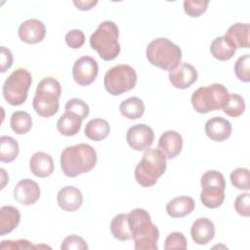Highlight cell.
Returning <instances> with one entry per match:
<instances>
[{
	"mask_svg": "<svg viewBox=\"0 0 250 250\" xmlns=\"http://www.w3.org/2000/svg\"><path fill=\"white\" fill-rule=\"evenodd\" d=\"M39 197L40 188L31 179H22L14 188V198L21 205H32Z\"/></svg>",
	"mask_w": 250,
	"mask_h": 250,
	"instance_id": "13",
	"label": "cell"
},
{
	"mask_svg": "<svg viewBox=\"0 0 250 250\" xmlns=\"http://www.w3.org/2000/svg\"><path fill=\"white\" fill-rule=\"evenodd\" d=\"M190 234L196 244L205 245L215 236L214 223L207 218H198L191 225Z\"/></svg>",
	"mask_w": 250,
	"mask_h": 250,
	"instance_id": "19",
	"label": "cell"
},
{
	"mask_svg": "<svg viewBox=\"0 0 250 250\" xmlns=\"http://www.w3.org/2000/svg\"><path fill=\"white\" fill-rule=\"evenodd\" d=\"M249 33L250 25L249 23L236 22L231 24L227 30L225 37L229 39L233 46L237 48H249Z\"/></svg>",
	"mask_w": 250,
	"mask_h": 250,
	"instance_id": "22",
	"label": "cell"
},
{
	"mask_svg": "<svg viewBox=\"0 0 250 250\" xmlns=\"http://www.w3.org/2000/svg\"><path fill=\"white\" fill-rule=\"evenodd\" d=\"M119 29L115 22L104 21L99 24L90 37V46L104 61H112L120 53Z\"/></svg>",
	"mask_w": 250,
	"mask_h": 250,
	"instance_id": "3",
	"label": "cell"
},
{
	"mask_svg": "<svg viewBox=\"0 0 250 250\" xmlns=\"http://www.w3.org/2000/svg\"><path fill=\"white\" fill-rule=\"evenodd\" d=\"M222 109L230 117H238L245 110L244 99L238 94H229L228 100Z\"/></svg>",
	"mask_w": 250,
	"mask_h": 250,
	"instance_id": "31",
	"label": "cell"
},
{
	"mask_svg": "<svg viewBox=\"0 0 250 250\" xmlns=\"http://www.w3.org/2000/svg\"><path fill=\"white\" fill-rule=\"evenodd\" d=\"M197 70L188 62L179 64L169 72V81L177 89H187L197 80Z\"/></svg>",
	"mask_w": 250,
	"mask_h": 250,
	"instance_id": "14",
	"label": "cell"
},
{
	"mask_svg": "<svg viewBox=\"0 0 250 250\" xmlns=\"http://www.w3.org/2000/svg\"><path fill=\"white\" fill-rule=\"evenodd\" d=\"M183 5H184V11L188 16L191 18H197L205 13L209 5V1L208 0H185Z\"/></svg>",
	"mask_w": 250,
	"mask_h": 250,
	"instance_id": "33",
	"label": "cell"
},
{
	"mask_svg": "<svg viewBox=\"0 0 250 250\" xmlns=\"http://www.w3.org/2000/svg\"><path fill=\"white\" fill-rule=\"evenodd\" d=\"M137 73L129 64H117L110 67L104 74V85L112 96H119L132 90L137 83Z\"/></svg>",
	"mask_w": 250,
	"mask_h": 250,
	"instance_id": "10",
	"label": "cell"
},
{
	"mask_svg": "<svg viewBox=\"0 0 250 250\" xmlns=\"http://www.w3.org/2000/svg\"><path fill=\"white\" fill-rule=\"evenodd\" d=\"M99 73L97 61L90 56H83L77 59L72 67V76L79 86L92 84Z\"/></svg>",
	"mask_w": 250,
	"mask_h": 250,
	"instance_id": "11",
	"label": "cell"
},
{
	"mask_svg": "<svg viewBox=\"0 0 250 250\" xmlns=\"http://www.w3.org/2000/svg\"><path fill=\"white\" fill-rule=\"evenodd\" d=\"M82 121L77 114L65 111L57 121V129L62 136L72 137L80 131Z\"/></svg>",
	"mask_w": 250,
	"mask_h": 250,
	"instance_id": "24",
	"label": "cell"
},
{
	"mask_svg": "<svg viewBox=\"0 0 250 250\" xmlns=\"http://www.w3.org/2000/svg\"><path fill=\"white\" fill-rule=\"evenodd\" d=\"M73 4L78 10L81 11H88L91 10L94 6L98 4L97 0H78V1H73Z\"/></svg>",
	"mask_w": 250,
	"mask_h": 250,
	"instance_id": "42",
	"label": "cell"
},
{
	"mask_svg": "<svg viewBox=\"0 0 250 250\" xmlns=\"http://www.w3.org/2000/svg\"><path fill=\"white\" fill-rule=\"evenodd\" d=\"M29 169L31 173L38 178H46L54 172V161L50 154L37 151L29 160Z\"/></svg>",
	"mask_w": 250,
	"mask_h": 250,
	"instance_id": "20",
	"label": "cell"
},
{
	"mask_svg": "<svg viewBox=\"0 0 250 250\" xmlns=\"http://www.w3.org/2000/svg\"><path fill=\"white\" fill-rule=\"evenodd\" d=\"M32 83V76L25 68L14 70L5 80L2 86V94L5 101L11 105H21L27 98V93Z\"/></svg>",
	"mask_w": 250,
	"mask_h": 250,
	"instance_id": "8",
	"label": "cell"
},
{
	"mask_svg": "<svg viewBox=\"0 0 250 250\" xmlns=\"http://www.w3.org/2000/svg\"><path fill=\"white\" fill-rule=\"evenodd\" d=\"M110 132V126L108 122L102 118H94L90 120L84 129L85 136L95 142L104 140Z\"/></svg>",
	"mask_w": 250,
	"mask_h": 250,
	"instance_id": "26",
	"label": "cell"
},
{
	"mask_svg": "<svg viewBox=\"0 0 250 250\" xmlns=\"http://www.w3.org/2000/svg\"><path fill=\"white\" fill-rule=\"evenodd\" d=\"M146 59L149 63L163 70H173L181 62V48L167 38L152 40L146 47Z\"/></svg>",
	"mask_w": 250,
	"mask_h": 250,
	"instance_id": "5",
	"label": "cell"
},
{
	"mask_svg": "<svg viewBox=\"0 0 250 250\" xmlns=\"http://www.w3.org/2000/svg\"><path fill=\"white\" fill-rule=\"evenodd\" d=\"M62 94L60 82L54 77H45L37 85L32 106L41 117L55 115L60 107L59 99Z\"/></svg>",
	"mask_w": 250,
	"mask_h": 250,
	"instance_id": "6",
	"label": "cell"
},
{
	"mask_svg": "<svg viewBox=\"0 0 250 250\" xmlns=\"http://www.w3.org/2000/svg\"><path fill=\"white\" fill-rule=\"evenodd\" d=\"M111 234L120 241L129 240L132 238V233L128 222V214H117L113 217L110 223Z\"/></svg>",
	"mask_w": 250,
	"mask_h": 250,
	"instance_id": "28",
	"label": "cell"
},
{
	"mask_svg": "<svg viewBox=\"0 0 250 250\" xmlns=\"http://www.w3.org/2000/svg\"><path fill=\"white\" fill-rule=\"evenodd\" d=\"M1 72L4 73L7 69H9L13 64V54L10 49L1 46Z\"/></svg>",
	"mask_w": 250,
	"mask_h": 250,
	"instance_id": "41",
	"label": "cell"
},
{
	"mask_svg": "<svg viewBox=\"0 0 250 250\" xmlns=\"http://www.w3.org/2000/svg\"><path fill=\"white\" fill-rule=\"evenodd\" d=\"M145 109L146 107L144 102L138 97L128 98L119 105L120 113L130 120H135L142 117L145 113Z\"/></svg>",
	"mask_w": 250,
	"mask_h": 250,
	"instance_id": "27",
	"label": "cell"
},
{
	"mask_svg": "<svg viewBox=\"0 0 250 250\" xmlns=\"http://www.w3.org/2000/svg\"><path fill=\"white\" fill-rule=\"evenodd\" d=\"M10 126L12 130L18 135L26 134L32 127V118L30 114L26 111H15L11 115Z\"/></svg>",
	"mask_w": 250,
	"mask_h": 250,
	"instance_id": "30",
	"label": "cell"
},
{
	"mask_svg": "<svg viewBox=\"0 0 250 250\" xmlns=\"http://www.w3.org/2000/svg\"><path fill=\"white\" fill-rule=\"evenodd\" d=\"M200 184L202 204L209 209L220 207L225 200L226 189V181L223 174L217 170H208L202 175Z\"/></svg>",
	"mask_w": 250,
	"mask_h": 250,
	"instance_id": "9",
	"label": "cell"
},
{
	"mask_svg": "<svg viewBox=\"0 0 250 250\" xmlns=\"http://www.w3.org/2000/svg\"><path fill=\"white\" fill-rule=\"evenodd\" d=\"M97 163V152L88 144L66 146L61 153V168L66 177L74 178L90 172Z\"/></svg>",
	"mask_w": 250,
	"mask_h": 250,
	"instance_id": "1",
	"label": "cell"
},
{
	"mask_svg": "<svg viewBox=\"0 0 250 250\" xmlns=\"http://www.w3.org/2000/svg\"><path fill=\"white\" fill-rule=\"evenodd\" d=\"M204 130L206 136L209 139L220 143L229 138L231 135L232 127L229 120L221 116H215L206 121Z\"/></svg>",
	"mask_w": 250,
	"mask_h": 250,
	"instance_id": "16",
	"label": "cell"
},
{
	"mask_svg": "<svg viewBox=\"0 0 250 250\" xmlns=\"http://www.w3.org/2000/svg\"><path fill=\"white\" fill-rule=\"evenodd\" d=\"M57 202L63 211L74 212L81 207L83 195L77 188L66 186L59 190L57 194Z\"/></svg>",
	"mask_w": 250,
	"mask_h": 250,
	"instance_id": "18",
	"label": "cell"
},
{
	"mask_svg": "<svg viewBox=\"0 0 250 250\" xmlns=\"http://www.w3.org/2000/svg\"><path fill=\"white\" fill-rule=\"evenodd\" d=\"M65 111H71L75 114H77L82 120H84L90 112L89 105L81 99L78 98H72L68 100L64 105Z\"/></svg>",
	"mask_w": 250,
	"mask_h": 250,
	"instance_id": "35",
	"label": "cell"
},
{
	"mask_svg": "<svg viewBox=\"0 0 250 250\" xmlns=\"http://www.w3.org/2000/svg\"><path fill=\"white\" fill-rule=\"evenodd\" d=\"M210 52L219 61H228L233 57L236 48L225 36L216 37L210 45Z\"/></svg>",
	"mask_w": 250,
	"mask_h": 250,
	"instance_id": "25",
	"label": "cell"
},
{
	"mask_svg": "<svg viewBox=\"0 0 250 250\" xmlns=\"http://www.w3.org/2000/svg\"><path fill=\"white\" fill-rule=\"evenodd\" d=\"M229 97L228 89L220 83L199 87L191 95V104L198 113H208L221 109Z\"/></svg>",
	"mask_w": 250,
	"mask_h": 250,
	"instance_id": "7",
	"label": "cell"
},
{
	"mask_svg": "<svg viewBox=\"0 0 250 250\" xmlns=\"http://www.w3.org/2000/svg\"><path fill=\"white\" fill-rule=\"evenodd\" d=\"M28 240L19 239V240H3L1 241L0 249H30L35 248Z\"/></svg>",
	"mask_w": 250,
	"mask_h": 250,
	"instance_id": "40",
	"label": "cell"
},
{
	"mask_svg": "<svg viewBox=\"0 0 250 250\" xmlns=\"http://www.w3.org/2000/svg\"><path fill=\"white\" fill-rule=\"evenodd\" d=\"M183 148V138L180 133L174 130L165 131L159 138L158 149L167 159L177 157Z\"/></svg>",
	"mask_w": 250,
	"mask_h": 250,
	"instance_id": "17",
	"label": "cell"
},
{
	"mask_svg": "<svg viewBox=\"0 0 250 250\" xmlns=\"http://www.w3.org/2000/svg\"><path fill=\"white\" fill-rule=\"evenodd\" d=\"M166 159L158 148L146 149L134 171L137 183L144 188L154 186L166 171Z\"/></svg>",
	"mask_w": 250,
	"mask_h": 250,
	"instance_id": "4",
	"label": "cell"
},
{
	"mask_svg": "<svg viewBox=\"0 0 250 250\" xmlns=\"http://www.w3.org/2000/svg\"><path fill=\"white\" fill-rule=\"evenodd\" d=\"M128 222L136 250H157L159 230L146 210L133 209L128 214Z\"/></svg>",
	"mask_w": 250,
	"mask_h": 250,
	"instance_id": "2",
	"label": "cell"
},
{
	"mask_svg": "<svg viewBox=\"0 0 250 250\" xmlns=\"http://www.w3.org/2000/svg\"><path fill=\"white\" fill-rule=\"evenodd\" d=\"M19 144L10 136L0 137V160L5 163L14 161L19 155Z\"/></svg>",
	"mask_w": 250,
	"mask_h": 250,
	"instance_id": "29",
	"label": "cell"
},
{
	"mask_svg": "<svg viewBox=\"0 0 250 250\" xmlns=\"http://www.w3.org/2000/svg\"><path fill=\"white\" fill-rule=\"evenodd\" d=\"M195 207V202L190 196H178L166 204V212L172 218H184L189 215Z\"/></svg>",
	"mask_w": 250,
	"mask_h": 250,
	"instance_id": "21",
	"label": "cell"
},
{
	"mask_svg": "<svg viewBox=\"0 0 250 250\" xmlns=\"http://www.w3.org/2000/svg\"><path fill=\"white\" fill-rule=\"evenodd\" d=\"M164 249H187V239L180 231H173L165 239Z\"/></svg>",
	"mask_w": 250,
	"mask_h": 250,
	"instance_id": "36",
	"label": "cell"
},
{
	"mask_svg": "<svg viewBox=\"0 0 250 250\" xmlns=\"http://www.w3.org/2000/svg\"><path fill=\"white\" fill-rule=\"evenodd\" d=\"M65 43L71 49H79L85 42V35L80 29L69 30L64 37Z\"/></svg>",
	"mask_w": 250,
	"mask_h": 250,
	"instance_id": "38",
	"label": "cell"
},
{
	"mask_svg": "<svg viewBox=\"0 0 250 250\" xmlns=\"http://www.w3.org/2000/svg\"><path fill=\"white\" fill-rule=\"evenodd\" d=\"M230 182L234 188L249 190V170L247 168H236L230 173Z\"/></svg>",
	"mask_w": 250,
	"mask_h": 250,
	"instance_id": "32",
	"label": "cell"
},
{
	"mask_svg": "<svg viewBox=\"0 0 250 250\" xmlns=\"http://www.w3.org/2000/svg\"><path fill=\"white\" fill-rule=\"evenodd\" d=\"M21 221V213L14 206H2L0 208V235L13 231Z\"/></svg>",
	"mask_w": 250,
	"mask_h": 250,
	"instance_id": "23",
	"label": "cell"
},
{
	"mask_svg": "<svg viewBox=\"0 0 250 250\" xmlns=\"http://www.w3.org/2000/svg\"><path fill=\"white\" fill-rule=\"evenodd\" d=\"M250 194L248 192L239 194L234 200V209L242 217H249L250 215Z\"/></svg>",
	"mask_w": 250,
	"mask_h": 250,
	"instance_id": "39",
	"label": "cell"
},
{
	"mask_svg": "<svg viewBox=\"0 0 250 250\" xmlns=\"http://www.w3.org/2000/svg\"><path fill=\"white\" fill-rule=\"evenodd\" d=\"M61 249L62 250H71V249L86 250V249H88V245H87L86 241L84 240V238H82L81 236L71 234V235L66 236L62 240Z\"/></svg>",
	"mask_w": 250,
	"mask_h": 250,
	"instance_id": "37",
	"label": "cell"
},
{
	"mask_svg": "<svg viewBox=\"0 0 250 250\" xmlns=\"http://www.w3.org/2000/svg\"><path fill=\"white\" fill-rule=\"evenodd\" d=\"M19 37L27 44L41 42L46 35L45 24L37 19H29L21 23L19 27Z\"/></svg>",
	"mask_w": 250,
	"mask_h": 250,
	"instance_id": "15",
	"label": "cell"
},
{
	"mask_svg": "<svg viewBox=\"0 0 250 250\" xmlns=\"http://www.w3.org/2000/svg\"><path fill=\"white\" fill-rule=\"evenodd\" d=\"M126 141L129 146L133 149L137 151L146 150L153 144L154 133L146 124H136L128 129Z\"/></svg>",
	"mask_w": 250,
	"mask_h": 250,
	"instance_id": "12",
	"label": "cell"
},
{
	"mask_svg": "<svg viewBox=\"0 0 250 250\" xmlns=\"http://www.w3.org/2000/svg\"><path fill=\"white\" fill-rule=\"evenodd\" d=\"M234 73L242 82L250 81V56L244 55L237 59L234 63Z\"/></svg>",
	"mask_w": 250,
	"mask_h": 250,
	"instance_id": "34",
	"label": "cell"
},
{
	"mask_svg": "<svg viewBox=\"0 0 250 250\" xmlns=\"http://www.w3.org/2000/svg\"><path fill=\"white\" fill-rule=\"evenodd\" d=\"M0 172H1V179H2V185H1V189H2V188H4L6 183L9 181V176L7 175L6 171L3 168L0 169Z\"/></svg>",
	"mask_w": 250,
	"mask_h": 250,
	"instance_id": "43",
	"label": "cell"
}]
</instances>
